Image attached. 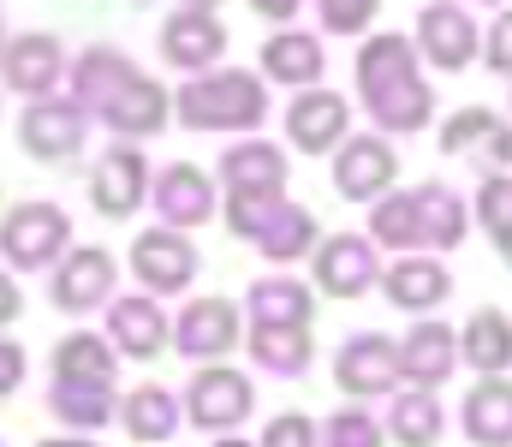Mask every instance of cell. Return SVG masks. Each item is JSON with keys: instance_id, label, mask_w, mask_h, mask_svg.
<instances>
[{"instance_id": "5b68a950", "label": "cell", "mask_w": 512, "mask_h": 447, "mask_svg": "<svg viewBox=\"0 0 512 447\" xmlns=\"http://www.w3.org/2000/svg\"><path fill=\"white\" fill-rule=\"evenodd\" d=\"M227 215V233L233 239H251L256 251L268 257V263H304L316 245H322V227H316V215L304 209V203H292V197H280V203H262V209H221Z\"/></svg>"}, {"instance_id": "f546056e", "label": "cell", "mask_w": 512, "mask_h": 447, "mask_svg": "<svg viewBox=\"0 0 512 447\" xmlns=\"http://www.w3.org/2000/svg\"><path fill=\"white\" fill-rule=\"evenodd\" d=\"M251 322H268V328H310L316 322V293L292 275H262L251 281Z\"/></svg>"}, {"instance_id": "9a60e30c", "label": "cell", "mask_w": 512, "mask_h": 447, "mask_svg": "<svg viewBox=\"0 0 512 447\" xmlns=\"http://www.w3.org/2000/svg\"><path fill=\"white\" fill-rule=\"evenodd\" d=\"M149 179H155V173H149V155L120 138V144L90 167V209H96L102 221H126V215L143 209Z\"/></svg>"}, {"instance_id": "f6af8a7d", "label": "cell", "mask_w": 512, "mask_h": 447, "mask_svg": "<svg viewBox=\"0 0 512 447\" xmlns=\"http://www.w3.org/2000/svg\"><path fill=\"white\" fill-rule=\"evenodd\" d=\"M185 6H203V12H215V6H221V0H185Z\"/></svg>"}, {"instance_id": "1f68e13d", "label": "cell", "mask_w": 512, "mask_h": 447, "mask_svg": "<svg viewBox=\"0 0 512 447\" xmlns=\"http://www.w3.org/2000/svg\"><path fill=\"white\" fill-rule=\"evenodd\" d=\"M441 430H447V412H441L435 388H405L387 406V436L399 447H441Z\"/></svg>"}, {"instance_id": "ba28073f", "label": "cell", "mask_w": 512, "mask_h": 447, "mask_svg": "<svg viewBox=\"0 0 512 447\" xmlns=\"http://www.w3.org/2000/svg\"><path fill=\"white\" fill-rule=\"evenodd\" d=\"M286 179H292V161H286V149L268 144V138H239V144L221 155V191H227V209H262V203H280V197H286Z\"/></svg>"}, {"instance_id": "52a82bcc", "label": "cell", "mask_w": 512, "mask_h": 447, "mask_svg": "<svg viewBox=\"0 0 512 447\" xmlns=\"http://www.w3.org/2000/svg\"><path fill=\"white\" fill-rule=\"evenodd\" d=\"M179 406H185V424H197L209 436H227L256 412V388L251 376L233 370V364H197V376L179 394Z\"/></svg>"}, {"instance_id": "e575fe53", "label": "cell", "mask_w": 512, "mask_h": 447, "mask_svg": "<svg viewBox=\"0 0 512 447\" xmlns=\"http://www.w3.org/2000/svg\"><path fill=\"white\" fill-rule=\"evenodd\" d=\"M477 221L495 239L501 263L512 269V173H483V185H477Z\"/></svg>"}, {"instance_id": "f1b7e54d", "label": "cell", "mask_w": 512, "mask_h": 447, "mask_svg": "<svg viewBox=\"0 0 512 447\" xmlns=\"http://www.w3.org/2000/svg\"><path fill=\"white\" fill-rule=\"evenodd\" d=\"M114 406H120V394H114V382H72V376H54V388H48V412L66 424V430H102V424H114Z\"/></svg>"}, {"instance_id": "ffe728a7", "label": "cell", "mask_w": 512, "mask_h": 447, "mask_svg": "<svg viewBox=\"0 0 512 447\" xmlns=\"http://www.w3.org/2000/svg\"><path fill=\"white\" fill-rule=\"evenodd\" d=\"M334 382L352 400H382V394H393L399 388V340H387V334H352L334 352Z\"/></svg>"}, {"instance_id": "bcb514c9", "label": "cell", "mask_w": 512, "mask_h": 447, "mask_svg": "<svg viewBox=\"0 0 512 447\" xmlns=\"http://www.w3.org/2000/svg\"><path fill=\"white\" fill-rule=\"evenodd\" d=\"M483 6H507V0H483Z\"/></svg>"}, {"instance_id": "7dc6e473", "label": "cell", "mask_w": 512, "mask_h": 447, "mask_svg": "<svg viewBox=\"0 0 512 447\" xmlns=\"http://www.w3.org/2000/svg\"><path fill=\"white\" fill-rule=\"evenodd\" d=\"M0 48H6V30H0Z\"/></svg>"}, {"instance_id": "484cf974", "label": "cell", "mask_w": 512, "mask_h": 447, "mask_svg": "<svg viewBox=\"0 0 512 447\" xmlns=\"http://www.w3.org/2000/svg\"><path fill=\"white\" fill-rule=\"evenodd\" d=\"M322 72H328L322 36L280 24V30L262 42V78H268V84H286V90H310V84H322Z\"/></svg>"}, {"instance_id": "d4e9b609", "label": "cell", "mask_w": 512, "mask_h": 447, "mask_svg": "<svg viewBox=\"0 0 512 447\" xmlns=\"http://www.w3.org/2000/svg\"><path fill=\"white\" fill-rule=\"evenodd\" d=\"M382 293L393 310H411V316H429L435 304H447L453 298V275L435 263V257H423V251H405V257H393L382 269Z\"/></svg>"}, {"instance_id": "4dcf8cb0", "label": "cell", "mask_w": 512, "mask_h": 447, "mask_svg": "<svg viewBox=\"0 0 512 447\" xmlns=\"http://www.w3.org/2000/svg\"><path fill=\"white\" fill-rule=\"evenodd\" d=\"M459 358L471 364V370H483V376H501L512 364V316L507 310H477L465 328H459Z\"/></svg>"}, {"instance_id": "6da1fadb", "label": "cell", "mask_w": 512, "mask_h": 447, "mask_svg": "<svg viewBox=\"0 0 512 447\" xmlns=\"http://www.w3.org/2000/svg\"><path fill=\"white\" fill-rule=\"evenodd\" d=\"M72 96L90 108V120H102L126 144L161 138L167 120H173V96L149 72H137L120 48H108V42H96V48H84L72 60Z\"/></svg>"}, {"instance_id": "83f0119b", "label": "cell", "mask_w": 512, "mask_h": 447, "mask_svg": "<svg viewBox=\"0 0 512 447\" xmlns=\"http://www.w3.org/2000/svg\"><path fill=\"white\" fill-rule=\"evenodd\" d=\"M465 436L471 447H512V376H483L471 394H465Z\"/></svg>"}, {"instance_id": "e0dca14e", "label": "cell", "mask_w": 512, "mask_h": 447, "mask_svg": "<svg viewBox=\"0 0 512 447\" xmlns=\"http://www.w3.org/2000/svg\"><path fill=\"white\" fill-rule=\"evenodd\" d=\"M393 179H399V155L382 132H352L334 149V191L346 203H376L393 191Z\"/></svg>"}, {"instance_id": "d590c367", "label": "cell", "mask_w": 512, "mask_h": 447, "mask_svg": "<svg viewBox=\"0 0 512 447\" xmlns=\"http://www.w3.org/2000/svg\"><path fill=\"white\" fill-rule=\"evenodd\" d=\"M322 447H382V424H376L364 406H340V412L322 424Z\"/></svg>"}, {"instance_id": "8d00e7d4", "label": "cell", "mask_w": 512, "mask_h": 447, "mask_svg": "<svg viewBox=\"0 0 512 447\" xmlns=\"http://www.w3.org/2000/svg\"><path fill=\"white\" fill-rule=\"evenodd\" d=\"M376 6H382V0H316L328 36H364L370 18H376Z\"/></svg>"}, {"instance_id": "603a6c76", "label": "cell", "mask_w": 512, "mask_h": 447, "mask_svg": "<svg viewBox=\"0 0 512 447\" xmlns=\"http://www.w3.org/2000/svg\"><path fill=\"white\" fill-rule=\"evenodd\" d=\"M441 155H471L483 173H512V126L489 108H459L441 126Z\"/></svg>"}, {"instance_id": "3957f363", "label": "cell", "mask_w": 512, "mask_h": 447, "mask_svg": "<svg viewBox=\"0 0 512 447\" xmlns=\"http://www.w3.org/2000/svg\"><path fill=\"white\" fill-rule=\"evenodd\" d=\"M465 233H471V209L441 179H423L411 191H387L370 209V239L393 257H405V251H453V245H465Z\"/></svg>"}, {"instance_id": "ee69618b", "label": "cell", "mask_w": 512, "mask_h": 447, "mask_svg": "<svg viewBox=\"0 0 512 447\" xmlns=\"http://www.w3.org/2000/svg\"><path fill=\"white\" fill-rule=\"evenodd\" d=\"M215 447H256V442H239V436H221Z\"/></svg>"}, {"instance_id": "30bf717a", "label": "cell", "mask_w": 512, "mask_h": 447, "mask_svg": "<svg viewBox=\"0 0 512 447\" xmlns=\"http://www.w3.org/2000/svg\"><path fill=\"white\" fill-rule=\"evenodd\" d=\"M310 275L328 298H364L382 287V245L370 233H334L310 251Z\"/></svg>"}, {"instance_id": "44dd1931", "label": "cell", "mask_w": 512, "mask_h": 447, "mask_svg": "<svg viewBox=\"0 0 512 447\" xmlns=\"http://www.w3.org/2000/svg\"><path fill=\"white\" fill-rule=\"evenodd\" d=\"M108 340H114L120 358L149 364V358H161L173 346V322L155 304V293H126V298H108Z\"/></svg>"}, {"instance_id": "8992f818", "label": "cell", "mask_w": 512, "mask_h": 447, "mask_svg": "<svg viewBox=\"0 0 512 447\" xmlns=\"http://www.w3.org/2000/svg\"><path fill=\"white\" fill-rule=\"evenodd\" d=\"M66 245H72V221H66V209H54V203H42V197L6 209V221H0V257H6L18 275L54 269V263L66 257Z\"/></svg>"}, {"instance_id": "8fae6325", "label": "cell", "mask_w": 512, "mask_h": 447, "mask_svg": "<svg viewBox=\"0 0 512 447\" xmlns=\"http://www.w3.org/2000/svg\"><path fill=\"white\" fill-rule=\"evenodd\" d=\"M197 269H203V257H197L191 233H179V227H161L155 221L149 233L131 239V275L143 281V293H155V298L185 293L197 281Z\"/></svg>"}, {"instance_id": "60d3db41", "label": "cell", "mask_w": 512, "mask_h": 447, "mask_svg": "<svg viewBox=\"0 0 512 447\" xmlns=\"http://www.w3.org/2000/svg\"><path fill=\"white\" fill-rule=\"evenodd\" d=\"M256 18H268V24H292L298 12H304V0H251Z\"/></svg>"}, {"instance_id": "ab89813d", "label": "cell", "mask_w": 512, "mask_h": 447, "mask_svg": "<svg viewBox=\"0 0 512 447\" xmlns=\"http://www.w3.org/2000/svg\"><path fill=\"white\" fill-rule=\"evenodd\" d=\"M18 382H24V352H18V340L0 334V400L18 394Z\"/></svg>"}, {"instance_id": "d6986e66", "label": "cell", "mask_w": 512, "mask_h": 447, "mask_svg": "<svg viewBox=\"0 0 512 447\" xmlns=\"http://www.w3.org/2000/svg\"><path fill=\"white\" fill-rule=\"evenodd\" d=\"M239 346V304L233 298H191L173 322V352L191 364H221Z\"/></svg>"}, {"instance_id": "d6a6232c", "label": "cell", "mask_w": 512, "mask_h": 447, "mask_svg": "<svg viewBox=\"0 0 512 447\" xmlns=\"http://www.w3.org/2000/svg\"><path fill=\"white\" fill-rule=\"evenodd\" d=\"M54 376H72V382H114L120 376V352L114 340L102 334H66L54 346Z\"/></svg>"}, {"instance_id": "2e32d148", "label": "cell", "mask_w": 512, "mask_h": 447, "mask_svg": "<svg viewBox=\"0 0 512 447\" xmlns=\"http://www.w3.org/2000/svg\"><path fill=\"white\" fill-rule=\"evenodd\" d=\"M417 54L441 72H465L483 54V30L459 0H429L417 12Z\"/></svg>"}, {"instance_id": "cb8c5ba5", "label": "cell", "mask_w": 512, "mask_h": 447, "mask_svg": "<svg viewBox=\"0 0 512 447\" xmlns=\"http://www.w3.org/2000/svg\"><path fill=\"white\" fill-rule=\"evenodd\" d=\"M465 358H459V334L447 328V322H417L405 340H399V382L405 388H441V382H453V370H459Z\"/></svg>"}, {"instance_id": "b9f144b4", "label": "cell", "mask_w": 512, "mask_h": 447, "mask_svg": "<svg viewBox=\"0 0 512 447\" xmlns=\"http://www.w3.org/2000/svg\"><path fill=\"white\" fill-rule=\"evenodd\" d=\"M18 310H24V293H18V287H12V275L0 269V328H12V322H18Z\"/></svg>"}, {"instance_id": "9c48e42d", "label": "cell", "mask_w": 512, "mask_h": 447, "mask_svg": "<svg viewBox=\"0 0 512 447\" xmlns=\"http://www.w3.org/2000/svg\"><path fill=\"white\" fill-rule=\"evenodd\" d=\"M90 138V108L72 96V102H60V96H42V102H30L24 114H18V149L30 155V161H42V167H60V161H72L78 149Z\"/></svg>"}, {"instance_id": "7a4b0ae2", "label": "cell", "mask_w": 512, "mask_h": 447, "mask_svg": "<svg viewBox=\"0 0 512 447\" xmlns=\"http://www.w3.org/2000/svg\"><path fill=\"white\" fill-rule=\"evenodd\" d=\"M352 72H358V102L382 138H417L435 120V90L423 78V54L411 36H399V30L364 36Z\"/></svg>"}, {"instance_id": "277c9868", "label": "cell", "mask_w": 512, "mask_h": 447, "mask_svg": "<svg viewBox=\"0 0 512 447\" xmlns=\"http://www.w3.org/2000/svg\"><path fill=\"white\" fill-rule=\"evenodd\" d=\"M179 126L191 132H256L268 120V78L221 66V72H191L185 90L173 96Z\"/></svg>"}, {"instance_id": "f35d334b", "label": "cell", "mask_w": 512, "mask_h": 447, "mask_svg": "<svg viewBox=\"0 0 512 447\" xmlns=\"http://www.w3.org/2000/svg\"><path fill=\"white\" fill-rule=\"evenodd\" d=\"M483 60H489V72L512 78V6H501V18L489 24V36H483Z\"/></svg>"}, {"instance_id": "7bdbcfd3", "label": "cell", "mask_w": 512, "mask_h": 447, "mask_svg": "<svg viewBox=\"0 0 512 447\" xmlns=\"http://www.w3.org/2000/svg\"><path fill=\"white\" fill-rule=\"evenodd\" d=\"M36 447H96V442L78 430V436H48V442H36Z\"/></svg>"}, {"instance_id": "ac0fdd59", "label": "cell", "mask_w": 512, "mask_h": 447, "mask_svg": "<svg viewBox=\"0 0 512 447\" xmlns=\"http://www.w3.org/2000/svg\"><path fill=\"white\" fill-rule=\"evenodd\" d=\"M286 138L304 155H334L352 138V102L334 96V90H322V84L292 90V102H286Z\"/></svg>"}, {"instance_id": "74e56055", "label": "cell", "mask_w": 512, "mask_h": 447, "mask_svg": "<svg viewBox=\"0 0 512 447\" xmlns=\"http://www.w3.org/2000/svg\"><path fill=\"white\" fill-rule=\"evenodd\" d=\"M256 447H322V424L304 418V412H280V418H268Z\"/></svg>"}, {"instance_id": "4fadbf2b", "label": "cell", "mask_w": 512, "mask_h": 447, "mask_svg": "<svg viewBox=\"0 0 512 447\" xmlns=\"http://www.w3.org/2000/svg\"><path fill=\"white\" fill-rule=\"evenodd\" d=\"M114 281H120L114 251H102V245H78V251H66V257L54 263L48 298H54L60 316H90V310H108Z\"/></svg>"}, {"instance_id": "7402d4cb", "label": "cell", "mask_w": 512, "mask_h": 447, "mask_svg": "<svg viewBox=\"0 0 512 447\" xmlns=\"http://www.w3.org/2000/svg\"><path fill=\"white\" fill-rule=\"evenodd\" d=\"M227 54V24L203 6H179L167 24H161V60L179 66V72H209L221 66Z\"/></svg>"}, {"instance_id": "7c38bea8", "label": "cell", "mask_w": 512, "mask_h": 447, "mask_svg": "<svg viewBox=\"0 0 512 447\" xmlns=\"http://www.w3.org/2000/svg\"><path fill=\"white\" fill-rule=\"evenodd\" d=\"M149 203L161 215V227H179V233H197L221 215V185L197 167V161H173L149 179Z\"/></svg>"}, {"instance_id": "5bb4252c", "label": "cell", "mask_w": 512, "mask_h": 447, "mask_svg": "<svg viewBox=\"0 0 512 447\" xmlns=\"http://www.w3.org/2000/svg\"><path fill=\"white\" fill-rule=\"evenodd\" d=\"M66 72H72V66H66V48H60V36H48V30H18V36L0 48V84H6L12 96H24V102L54 96Z\"/></svg>"}, {"instance_id": "836d02e7", "label": "cell", "mask_w": 512, "mask_h": 447, "mask_svg": "<svg viewBox=\"0 0 512 447\" xmlns=\"http://www.w3.org/2000/svg\"><path fill=\"white\" fill-rule=\"evenodd\" d=\"M310 328H268V322H251V358L274 376H304L310 370Z\"/></svg>"}, {"instance_id": "4316f807", "label": "cell", "mask_w": 512, "mask_h": 447, "mask_svg": "<svg viewBox=\"0 0 512 447\" xmlns=\"http://www.w3.org/2000/svg\"><path fill=\"white\" fill-rule=\"evenodd\" d=\"M120 424H126L131 442L167 447L173 442V430L185 424V406H179V394H167L161 382H137L126 400H120Z\"/></svg>"}]
</instances>
